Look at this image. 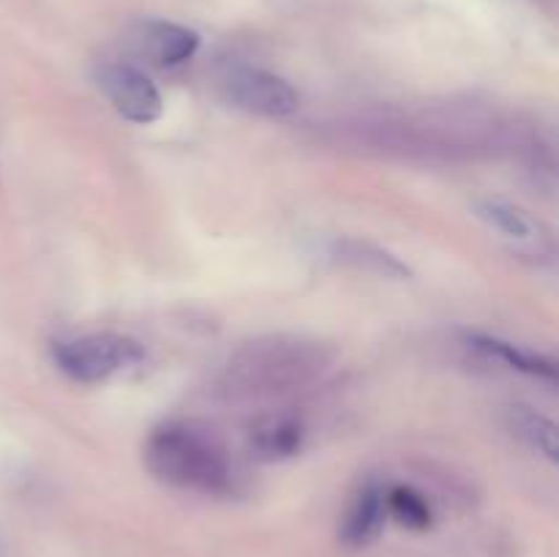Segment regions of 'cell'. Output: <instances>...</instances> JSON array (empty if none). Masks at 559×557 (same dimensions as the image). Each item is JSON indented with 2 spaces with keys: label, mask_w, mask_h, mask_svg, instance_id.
Instances as JSON below:
<instances>
[{
  "label": "cell",
  "mask_w": 559,
  "mask_h": 557,
  "mask_svg": "<svg viewBox=\"0 0 559 557\" xmlns=\"http://www.w3.org/2000/svg\"><path fill=\"white\" fill-rule=\"evenodd\" d=\"M304 420L293 413H262L249 424V448L262 462H284L304 448Z\"/></svg>",
  "instance_id": "cell-6"
},
{
  "label": "cell",
  "mask_w": 559,
  "mask_h": 557,
  "mask_svg": "<svg viewBox=\"0 0 559 557\" xmlns=\"http://www.w3.org/2000/svg\"><path fill=\"white\" fill-rule=\"evenodd\" d=\"M333 364V349L298 336H265L246 342L224 360L218 391L229 399H257L295 391L320 380Z\"/></svg>",
  "instance_id": "cell-1"
},
{
  "label": "cell",
  "mask_w": 559,
  "mask_h": 557,
  "mask_svg": "<svg viewBox=\"0 0 559 557\" xmlns=\"http://www.w3.org/2000/svg\"><path fill=\"white\" fill-rule=\"evenodd\" d=\"M469 347L478 349L480 355L491 360H500L506 364L508 369H516L522 375H533V377H546V380H555L557 377V364L546 355L533 353V349H524L519 344L506 342V339L497 336H480V333H473L469 336Z\"/></svg>",
  "instance_id": "cell-10"
},
{
  "label": "cell",
  "mask_w": 559,
  "mask_h": 557,
  "mask_svg": "<svg viewBox=\"0 0 559 557\" xmlns=\"http://www.w3.org/2000/svg\"><path fill=\"white\" fill-rule=\"evenodd\" d=\"M480 216L489 224H495L500 233L511 235V238H527L533 233V222L519 208L508 205V202H484L480 205Z\"/></svg>",
  "instance_id": "cell-13"
},
{
  "label": "cell",
  "mask_w": 559,
  "mask_h": 557,
  "mask_svg": "<svg viewBox=\"0 0 559 557\" xmlns=\"http://www.w3.org/2000/svg\"><path fill=\"white\" fill-rule=\"evenodd\" d=\"M385 511L388 517L396 519L402 528L413 530V533H424L435 524L429 500L407 484H396L385 491Z\"/></svg>",
  "instance_id": "cell-11"
},
{
  "label": "cell",
  "mask_w": 559,
  "mask_h": 557,
  "mask_svg": "<svg viewBox=\"0 0 559 557\" xmlns=\"http://www.w3.org/2000/svg\"><path fill=\"white\" fill-rule=\"evenodd\" d=\"M52 358L69 380L93 386L140 366L145 360V349L126 333L93 331L55 344Z\"/></svg>",
  "instance_id": "cell-3"
},
{
  "label": "cell",
  "mask_w": 559,
  "mask_h": 557,
  "mask_svg": "<svg viewBox=\"0 0 559 557\" xmlns=\"http://www.w3.org/2000/svg\"><path fill=\"white\" fill-rule=\"evenodd\" d=\"M140 49L156 66H180L200 49V33L167 20H151L140 27Z\"/></svg>",
  "instance_id": "cell-7"
},
{
  "label": "cell",
  "mask_w": 559,
  "mask_h": 557,
  "mask_svg": "<svg viewBox=\"0 0 559 557\" xmlns=\"http://www.w3.org/2000/svg\"><path fill=\"white\" fill-rule=\"evenodd\" d=\"M145 467L162 484L205 497H224L235 486V470L224 442L200 420H169L151 431Z\"/></svg>",
  "instance_id": "cell-2"
},
{
  "label": "cell",
  "mask_w": 559,
  "mask_h": 557,
  "mask_svg": "<svg viewBox=\"0 0 559 557\" xmlns=\"http://www.w3.org/2000/svg\"><path fill=\"white\" fill-rule=\"evenodd\" d=\"M331 254L338 262L349 268H358L364 273H377V276L385 278H409L413 271L404 265L399 257H393L391 251L380 249V246L369 244V240H355V238H342L331 246Z\"/></svg>",
  "instance_id": "cell-9"
},
{
  "label": "cell",
  "mask_w": 559,
  "mask_h": 557,
  "mask_svg": "<svg viewBox=\"0 0 559 557\" xmlns=\"http://www.w3.org/2000/svg\"><path fill=\"white\" fill-rule=\"evenodd\" d=\"M388 511H385V491L377 484L364 486L358 491V497L349 506L347 517H344L342 530H338V538L349 549H364V546L374 544L377 535L382 533V524H385Z\"/></svg>",
  "instance_id": "cell-8"
},
{
  "label": "cell",
  "mask_w": 559,
  "mask_h": 557,
  "mask_svg": "<svg viewBox=\"0 0 559 557\" xmlns=\"http://www.w3.org/2000/svg\"><path fill=\"white\" fill-rule=\"evenodd\" d=\"M511 426L524 442L540 451L544 457H549L551 462H557V426L555 420H549L546 415L535 413L530 407H513L511 410Z\"/></svg>",
  "instance_id": "cell-12"
},
{
  "label": "cell",
  "mask_w": 559,
  "mask_h": 557,
  "mask_svg": "<svg viewBox=\"0 0 559 557\" xmlns=\"http://www.w3.org/2000/svg\"><path fill=\"white\" fill-rule=\"evenodd\" d=\"M96 82L115 112L136 126H151L162 118L164 102L156 82L131 63H102L96 69Z\"/></svg>",
  "instance_id": "cell-4"
},
{
  "label": "cell",
  "mask_w": 559,
  "mask_h": 557,
  "mask_svg": "<svg viewBox=\"0 0 559 557\" xmlns=\"http://www.w3.org/2000/svg\"><path fill=\"white\" fill-rule=\"evenodd\" d=\"M222 91L229 104L262 118H289L300 104L298 93L284 76L251 66L229 69L222 80Z\"/></svg>",
  "instance_id": "cell-5"
}]
</instances>
